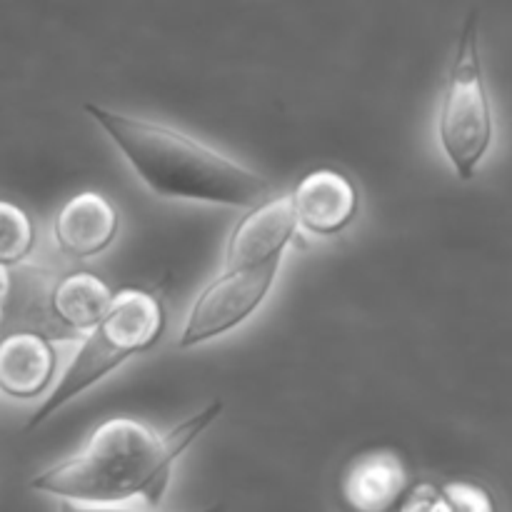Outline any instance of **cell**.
Returning <instances> with one entry per match:
<instances>
[{"label":"cell","instance_id":"1","mask_svg":"<svg viewBox=\"0 0 512 512\" xmlns=\"http://www.w3.org/2000/svg\"><path fill=\"white\" fill-rule=\"evenodd\" d=\"M220 413L223 403L213 400L165 435L133 418L105 420L78 453L40 473L30 488L63 503L95 508H115L133 498L158 505L170 485L175 460Z\"/></svg>","mask_w":512,"mask_h":512},{"label":"cell","instance_id":"2","mask_svg":"<svg viewBox=\"0 0 512 512\" xmlns=\"http://www.w3.org/2000/svg\"><path fill=\"white\" fill-rule=\"evenodd\" d=\"M85 113L113 140L138 178L163 198L245 208L270 193L263 175L180 130L145 123L93 103L85 105Z\"/></svg>","mask_w":512,"mask_h":512},{"label":"cell","instance_id":"3","mask_svg":"<svg viewBox=\"0 0 512 512\" xmlns=\"http://www.w3.org/2000/svg\"><path fill=\"white\" fill-rule=\"evenodd\" d=\"M165 330L163 305L145 290H120L113 295L108 315L83 338L68 370L55 385L53 395L30 415L25 430H35L53 418L63 405L83 395L95 383L113 373L133 355L145 353L160 340Z\"/></svg>","mask_w":512,"mask_h":512},{"label":"cell","instance_id":"4","mask_svg":"<svg viewBox=\"0 0 512 512\" xmlns=\"http://www.w3.org/2000/svg\"><path fill=\"white\" fill-rule=\"evenodd\" d=\"M440 145L450 165L463 180H470L493 140V113L480 68L478 10H470L455 48L448 88L438 120Z\"/></svg>","mask_w":512,"mask_h":512},{"label":"cell","instance_id":"5","mask_svg":"<svg viewBox=\"0 0 512 512\" xmlns=\"http://www.w3.org/2000/svg\"><path fill=\"white\" fill-rule=\"evenodd\" d=\"M280 260L283 258L270 260L258 268L225 270L220 278H215L193 303V310L180 333V348H193L245 323L263 305L265 295L273 288Z\"/></svg>","mask_w":512,"mask_h":512},{"label":"cell","instance_id":"6","mask_svg":"<svg viewBox=\"0 0 512 512\" xmlns=\"http://www.w3.org/2000/svg\"><path fill=\"white\" fill-rule=\"evenodd\" d=\"M298 230L290 195L265 200L250 210L238 228L233 230L225 250V270L258 268L270 260L283 258L285 245L293 240Z\"/></svg>","mask_w":512,"mask_h":512},{"label":"cell","instance_id":"7","mask_svg":"<svg viewBox=\"0 0 512 512\" xmlns=\"http://www.w3.org/2000/svg\"><path fill=\"white\" fill-rule=\"evenodd\" d=\"M298 225L315 235H335L353 223L358 213V190L338 170H313L290 195Z\"/></svg>","mask_w":512,"mask_h":512},{"label":"cell","instance_id":"8","mask_svg":"<svg viewBox=\"0 0 512 512\" xmlns=\"http://www.w3.org/2000/svg\"><path fill=\"white\" fill-rule=\"evenodd\" d=\"M53 280L35 268L5 270V290L0 295V330L3 335L33 333L50 340L60 338L58 325L50 315Z\"/></svg>","mask_w":512,"mask_h":512},{"label":"cell","instance_id":"9","mask_svg":"<svg viewBox=\"0 0 512 512\" xmlns=\"http://www.w3.org/2000/svg\"><path fill=\"white\" fill-rule=\"evenodd\" d=\"M115 235H118V210L98 193L75 195L55 218L58 248L75 260L103 253Z\"/></svg>","mask_w":512,"mask_h":512},{"label":"cell","instance_id":"10","mask_svg":"<svg viewBox=\"0 0 512 512\" xmlns=\"http://www.w3.org/2000/svg\"><path fill=\"white\" fill-rule=\"evenodd\" d=\"M53 345L33 333L0 338V390L10 398H38L53 380Z\"/></svg>","mask_w":512,"mask_h":512},{"label":"cell","instance_id":"11","mask_svg":"<svg viewBox=\"0 0 512 512\" xmlns=\"http://www.w3.org/2000/svg\"><path fill=\"white\" fill-rule=\"evenodd\" d=\"M113 305V290L93 273H68L55 280L50 290V315L60 335H88Z\"/></svg>","mask_w":512,"mask_h":512},{"label":"cell","instance_id":"12","mask_svg":"<svg viewBox=\"0 0 512 512\" xmlns=\"http://www.w3.org/2000/svg\"><path fill=\"white\" fill-rule=\"evenodd\" d=\"M408 488L403 463L390 453H373L360 458L348 470L343 495L355 512H388L398 505Z\"/></svg>","mask_w":512,"mask_h":512},{"label":"cell","instance_id":"13","mask_svg":"<svg viewBox=\"0 0 512 512\" xmlns=\"http://www.w3.org/2000/svg\"><path fill=\"white\" fill-rule=\"evenodd\" d=\"M35 243L33 220L23 208L0 200V270L18 268Z\"/></svg>","mask_w":512,"mask_h":512},{"label":"cell","instance_id":"14","mask_svg":"<svg viewBox=\"0 0 512 512\" xmlns=\"http://www.w3.org/2000/svg\"><path fill=\"white\" fill-rule=\"evenodd\" d=\"M440 493H443L450 512H495L490 495L478 485L450 483Z\"/></svg>","mask_w":512,"mask_h":512},{"label":"cell","instance_id":"15","mask_svg":"<svg viewBox=\"0 0 512 512\" xmlns=\"http://www.w3.org/2000/svg\"><path fill=\"white\" fill-rule=\"evenodd\" d=\"M398 512H450V508L438 488H433V485H418L413 490V495L408 498V503Z\"/></svg>","mask_w":512,"mask_h":512},{"label":"cell","instance_id":"16","mask_svg":"<svg viewBox=\"0 0 512 512\" xmlns=\"http://www.w3.org/2000/svg\"><path fill=\"white\" fill-rule=\"evenodd\" d=\"M58 512H145V510H123V508H95V505H75V503H60ZM180 512H225V505H213V508L200 510H180Z\"/></svg>","mask_w":512,"mask_h":512},{"label":"cell","instance_id":"17","mask_svg":"<svg viewBox=\"0 0 512 512\" xmlns=\"http://www.w3.org/2000/svg\"><path fill=\"white\" fill-rule=\"evenodd\" d=\"M5 290V270H0V295H3Z\"/></svg>","mask_w":512,"mask_h":512}]
</instances>
